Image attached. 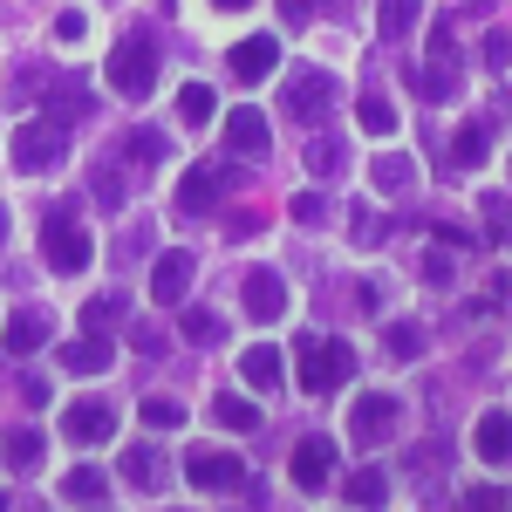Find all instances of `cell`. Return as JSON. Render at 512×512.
Returning <instances> with one entry per match:
<instances>
[{"label":"cell","instance_id":"obj_24","mask_svg":"<svg viewBox=\"0 0 512 512\" xmlns=\"http://www.w3.org/2000/svg\"><path fill=\"white\" fill-rule=\"evenodd\" d=\"M342 499H349V506H383V499H390V478L376 472V465H369V472H349L342 478Z\"/></svg>","mask_w":512,"mask_h":512},{"label":"cell","instance_id":"obj_8","mask_svg":"<svg viewBox=\"0 0 512 512\" xmlns=\"http://www.w3.org/2000/svg\"><path fill=\"white\" fill-rule=\"evenodd\" d=\"M335 89H342V82L328 76V69H294V82H287V117L315 123L321 110L335 103Z\"/></svg>","mask_w":512,"mask_h":512},{"label":"cell","instance_id":"obj_25","mask_svg":"<svg viewBox=\"0 0 512 512\" xmlns=\"http://www.w3.org/2000/svg\"><path fill=\"white\" fill-rule=\"evenodd\" d=\"M369 178H376V192H410V185H417V164L403 158V151H383Z\"/></svg>","mask_w":512,"mask_h":512},{"label":"cell","instance_id":"obj_33","mask_svg":"<svg viewBox=\"0 0 512 512\" xmlns=\"http://www.w3.org/2000/svg\"><path fill=\"white\" fill-rule=\"evenodd\" d=\"M144 424H151V431H178V424H185V410H178L171 396H144Z\"/></svg>","mask_w":512,"mask_h":512},{"label":"cell","instance_id":"obj_30","mask_svg":"<svg viewBox=\"0 0 512 512\" xmlns=\"http://www.w3.org/2000/svg\"><path fill=\"white\" fill-rule=\"evenodd\" d=\"M212 424H219V431H253L260 410H253L246 396H219V403H212Z\"/></svg>","mask_w":512,"mask_h":512},{"label":"cell","instance_id":"obj_5","mask_svg":"<svg viewBox=\"0 0 512 512\" xmlns=\"http://www.w3.org/2000/svg\"><path fill=\"white\" fill-rule=\"evenodd\" d=\"M89 253H96V246H89V233H82L69 212H62V219H48V233H41V260H48L55 274H82V267H89Z\"/></svg>","mask_w":512,"mask_h":512},{"label":"cell","instance_id":"obj_16","mask_svg":"<svg viewBox=\"0 0 512 512\" xmlns=\"http://www.w3.org/2000/svg\"><path fill=\"white\" fill-rule=\"evenodd\" d=\"M267 137H274V130H267L260 110H226V144H233L239 158H260V151H267Z\"/></svg>","mask_w":512,"mask_h":512},{"label":"cell","instance_id":"obj_18","mask_svg":"<svg viewBox=\"0 0 512 512\" xmlns=\"http://www.w3.org/2000/svg\"><path fill=\"white\" fill-rule=\"evenodd\" d=\"M110 362H117V349L103 342V328H89L82 342H69V349H62V369H76V376H103Z\"/></svg>","mask_w":512,"mask_h":512},{"label":"cell","instance_id":"obj_36","mask_svg":"<svg viewBox=\"0 0 512 512\" xmlns=\"http://www.w3.org/2000/svg\"><path fill=\"white\" fill-rule=\"evenodd\" d=\"M478 55H485V69H512V35H485Z\"/></svg>","mask_w":512,"mask_h":512},{"label":"cell","instance_id":"obj_39","mask_svg":"<svg viewBox=\"0 0 512 512\" xmlns=\"http://www.w3.org/2000/svg\"><path fill=\"white\" fill-rule=\"evenodd\" d=\"M280 14H287V28H308L315 21V0H280Z\"/></svg>","mask_w":512,"mask_h":512},{"label":"cell","instance_id":"obj_12","mask_svg":"<svg viewBox=\"0 0 512 512\" xmlns=\"http://www.w3.org/2000/svg\"><path fill=\"white\" fill-rule=\"evenodd\" d=\"M233 185H239L233 171H219V164H192V171H185V185H178V205H185V212H205L212 198L233 192Z\"/></svg>","mask_w":512,"mask_h":512},{"label":"cell","instance_id":"obj_11","mask_svg":"<svg viewBox=\"0 0 512 512\" xmlns=\"http://www.w3.org/2000/svg\"><path fill=\"white\" fill-rule=\"evenodd\" d=\"M185 287H192V253H178V246H171L158 267H151V301H158V308H178V301H185Z\"/></svg>","mask_w":512,"mask_h":512},{"label":"cell","instance_id":"obj_9","mask_svg":"<svg viewBox=\"0 0 512 512\" xmlns=\"http://www.w3.org/2000/svg\"><path fill=\"white\" fill-rule=\"evenodd\" d=\"M335 465H342L335 437H301V444H294V485H301V492H321V485L335 478Z\"/></svg>","mask_w":512,"mask_h":512},{"label":"cell","instance_id":"obj_21","mask_svg":"<svg viewBox=\"0 0 512 512\" xmlns=\"http://www.w3.org/2000/svg\"><path fill=\"white\" fill-rule=\"evenodd\" d=\"M41 342H48V315H35V308H21V315L7 321V355H35Z\"/></svg>","mask_w":512,"mask_h":512},{"label":"cell","instance_id":"obj_28","mask_svg":"<svg viewBox=\"0 0 512 512\" xmlns=\"http://www.w3.org/2000/svg\"><path fill=\"white\" fill-rule=\"evenodd\" d=\"M383 349H390L396 362H417V355H424V328H417V321H390V328H383Z\"/></svg>","mask_w":512,"mask_h":512},{"label":"cell","instance_id":"obj_42","mask_svg":"<svg viewBox=\"0 0 512 512\" xmlns=\"http://www.w3.org/2000/svg\"><path fill=\"white\" fill-rule=\"evenodd\" d=\"M212 7H219V14H246L253 0H212Z\"/></svg>","mask_w":512,"mask_h":512},{"label":"cell","instance_id":"obj_6","mask_svg":"<svg viewBox=\"0 0 512 512\" xmlns=\"http://www.w3.org/2000/svg\"><path fill=\"white\" fill-rule=\"evenodd\" d=\"M185 478H192L198 492H239L246 485V465H239L233 451H219V444H198L192 458H185Z\"/></svg>","mask_w":512,"mask_h":512},{"label":"cell","instance_id":"obj_35","mask_svg":"<svg viewBox=\"0 0 512 512\" xmlns=\"http://www.w3.org/2000/svg\"><path fill=\"white\" fill-rule=\"evenodd\" d=\"M294 219H301V226H321V219H328V198H321V192H301V198H294Z\"/></svg>","mask_w":512,"mask_h":512},{"label":"cell","instance_id":"obj_23","mask_svg":"<svg viewBox=\"0 0 512 512\" xmlns=\"http://www.w3.org/2000/svg\"><path fill=\"white\" fill-rule=\"evenodd\" d=\"M123 478H130L137 492H158V485H164V465H158V451H151V444H137V451H123Z\"/></svg>","mask_w":512,"mask_h":512},{"label":"cell","instance_id":"obj_27","mask_svg":"<svg viewBox=\"0 0 512 512\" xmlns=\"http://www.w3.org/2000/svg\"><path fill=\"white\" fill-rule=\"evenodd\" d=\"M355 123H362L369 137H390L396 130V103L390 96H362V103H355Z\"/></svg>","mask_w":512,"mask_h":512},{"label":"cell","instance_id":"obj_1","mask_svg":"<svg viewBox=\"0 0 512 512\" xmlns=\"http://www.w3.org/2000/svg\"><path fill=\"white\" fill-rule=\"evenodd\" d=\"M103 76H110V89L130 96V103L151 96V89H158V41L144 35V28H130V35L110 48V69H103Z\"/></svg>","mask_w":512,"mask_h":512},{"label":"cell","instance_id":"obj_29","mask_svg":"<svg viewBox=\"0 0 512 512\" xmlns=\"http://www.w3.org/2000/svg\"><path fill=\"white\" fill-rule=\"evenodd\" d=\"M485 137H492L485 123H465V130L451 137V164H465V171H478V164H485Z\"/></svg>","mask_w":512,"mask_h":512},{"label":"cell","instance_id":"obj_14","mask_svg":"<svg viewBox=\"0 0 512 512\" xmlns=\"http://www.w3.org/2000/svg\"><path fill=\"white\" fill-rule=\"evenodd\" d=\"M472 451L485 458V465H512V417L506 410H485V417H478Z\"/></svg>","mask_w":512,"mask_h":512},{"label":"cell","instance_id":"obj_4","mask_svg":"<svg viewBox=\"0 0 512 512\" xmlns=\"http://www.w3.org/2000/svg\"><path fill=\"white\" fill-rule=\"evenodd\" d=\"M396 417H403V403L383 396V390H369V396H355V410H349V437L362 451H376L383 437H396Z\"/></svg>","mask_w":512,"mask_h":512},{"label":"cell","instance_id":"obj_32","mask_svg":"<svg viewBox=\"0 0 512 512\" xmlns=\"http://www.w3.org/2000/svg\"><path fill=\"white\" fill-rule=\"evenodd\" d=\"M185 342H198V349L226 342V328H219V315H205V308H185Z\"/></svg>","mask_w":512,"mask_h":512},{"label":"cell","instance_id":"obj_19","mask_svg":"<svg viewBox=\"0 0 512 512\" xmlns=\"http://www.w3.org/2000/svg\"><path fill=\"white\" fill-rule=\"evenodd\" d=\"M0 451H7V465H14V472H35L41 451H48V437H41L35 424H14V431L0 437Z\"/></svg>","mask_w":512,"mask_h":512},{"label":"cell","instance_id":"obj_20","mask_svg":"<svg viewBox=\"0 0 512 512\" xmlns=\"http://www.w3.org/2000/svg\"><path fill=\"white\" fill-rule=\"evenodd\" d=\"M62 499H69V506H96V499H110V472H103V465H76V472L62 478Z\"/></svg>","mask_w":512,"mask_h":512},{"label":"cell","instance_id":"obj_10","mask_svg":"<svg viewBox=\"0 0 512 512\" xmlns=\"http://www.w3.org/2000/svg\"><path fill=\"white\" fill-rule=\"evenodd\" d=\"M239 294H246V315H253V321H280V315H287V280H280L274 267H253Z\"/></svg>","mask_w":512,"mask_h":512},{"label":"cell","instance_id":"obj_2","mask_svg":"<svg viewBox=\"0 0 512 512\" xmlns=\"http://www.w3.org/2000/svg\"><path fill=\"white\" fill-rule=\"evenodd\" d=\"M349 376H355V349L342 342V335H315V342L301 349V390H308V396L342 390Z\"/></svg>","mask_w":512,"mask_h":512},{"label":"cell","instance_id":"obj_7","mask_svg":"<svg viewBox=\"0 0 512 512\" xmlns=\"http://www.w3.org/2000/svg\"><path fill=\"white\" fill-rule=\"evenodd\" d=\"M110 431H117V410H110L103 396H76V403L62 410V437H69V444H103Z\"/></svg>","mask_w":512,"mask_h":512},{"label":"cell","instance_id":"obj_41","mask_svg":"<svg viewBox=\"0 0 512 512\" xmlns=\"http://www.w3.org/2000/svg\"><path fill=\"white\" fill-rule=\"evenodd\" d=\"M465 506H478V512H485V506H506V492H492V485H478V492H465Z\"/></svg>","mask_w":512,"mask_h":512},{"label":"cell","instance_id":"obj_43","mask_svg":"<svg viewBox=\"0 0 512 512\" xmlns=\"http://www.w3.org/2000/svg\"><path fill=\"white\" fill-rule=\"evenodd\" d=\"M0 239H7V212H0Z\"/></svg>","mask_w":512,"mask_h":512},{"label":"cell","instance_id":"obj_3","mask_svg":"<svg viewBox=\"0 0 512 512\" xmlns=\"http://www.w3.org/2000/svg\"><path fill=\"white\" fill-rule=\"evenodd\" d=\"M69 158V137H62V123H21L14 130V171H55V164Z\"/></svg>","mask_w":512,"mask_h":512},{"label":"cell","instance_id":"obj_17","mask_svg":"<svg viewBox=\"0 0 512 512\" xmlns=\"http://www.w3.org/2000/svg\"><path fill=\"white\" fill-rule=\"evenodd\" d=\"M424 96H431V103H451V96H458V48H451V41H437L431 62H424Z\"/></svg>","mask_w":512,"mask_h":512},{"label":"cell","instance_id":"obj_40","mask_svg":"<svg viewBox=\"0 0 512 512\" xmlns=\"http://www.w3.org/2000/svg\"><path fill=\"white\" fill-rule=\"evenodd\" d=\"M308 164H315V171H335L342 151H335V144H308Z\"/></svg>","mask_w":512,"mask_h":512},{"label":"cell","instance_id":"obj_38","mask_svg":"<svg viewBox=\"0 0 512 512\" xmlns=\"http://www.w3.org/2000/svg\"><path fill=\"white\" fill-rule=\"evenodd\" d=\"M82 35H89V14H76V7H69V14L55 21V41H69V48H76Z\"/></svg>","mask_w":512,"mask_h":512},{"label":"cell","instance_id":"obj_37","mask_svg":"<svg viewBox=\"0 0 512 512\" xmlns=\"http://www.w3.org/2000/svg\"><path fill=\"white\" fill-rule=\"evenodd\" d=\"M130 158H164V130H137V137H130Z\"/></svg>","mask_w":512,"mask_h":512},{"label":"cell","instance_id":"obj_34","mask_svg":"<svg viewBox=\"0 0 512 512\" xmlns=\"http://www.w3.org/2000/svg\"><path fill=\"white\" fill-rule=\"evenodd\" d=\"M117 315H123V301H117V294H103V301H89V308H82V321H89V328H110Z\"/></svg>","mask_w":512,"mask_h":512},{"label":"cell","instance_id":"obj_26","mask_svg":"<svg viewBox=\"0 0 512 512\" xmlns=\"http://www.w3.org/2000/svg\"><path fill=\"white\" fill-rule=\"evenodd\" d=\"M212 110H219V96H212V89H205V82H185V89H178V123H212Z\"/></svg>","mask_w":512,"mask_h":512},{"label":"cell","instance_id":"obj_15","mask_svg":"<svg viewBox=\"0 0 512 512\" xmlns=\"http://www.w3.org/2000/svg\"><path fill=\"white\" fill-rule=\"evenodd\" d=\"M274 62H280V41H274V35H246V41L233 48V76H239V82L274 76Z\"/></svg>","mask_w":512,"mask_h":512},{"label":"cell","instance_id":"obj_31","mask_svg":"<svg viewBox=\"0 0 512 512\" xmlns=\"http://www.w3.org/2000/svg\"><path fill=\"white\" fill-rule=\"evenodd\" d=\"M485 239H492V246H512V198H485Z\"/></svg>","mask_w":512,"mask_h":512},{"label":"cell","instance_id":"obj_13","mask_svg":"<svg viewBox=\"0 0 512 512\" xmlns=\"http://www.w3.org/2000/svg\"><path fill=\"white\" fill-rule=\"evenodd\" d=\"M280 362H287V355H280L274 342H253V349L239 355V376H246V390H253V396H274V390H280V376H287Z\"/></svg>","mask_w":512,"mask_h":512},{"label":"cell","instance_id":"obj_22","mask_svg":"<svg viewBox=\"0 0 512 512\" xmlns=\"http://www.w3.org/2000/svg\"><path fill=\"white\" fill-rule=\"evenodd\" d=\"M417 21H424V0H383V7H376V28H383V41H403Z\"/></svg>","mask_w":512,"mask_h":512}]
</instances>
